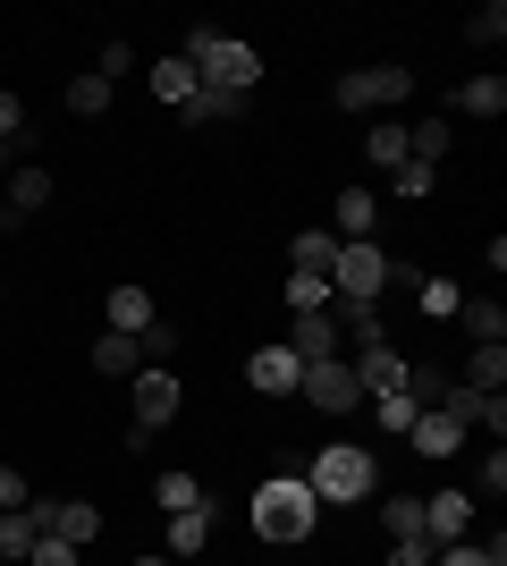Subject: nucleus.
I'll return each mask as SVG.
<instances>
[{
	"label": "nucleus",
	"mask_w": 507,
	"mask_h": 566,
	"mask_svg": "<svg viewBox=\"0 0 507 566\" xmlns=\"http://www.w3.org/2000/svg\"><path fill=\"white\" fill-rule=\"evenodd\" d=\"M102 313H110V331H119V338H145L152 331V296H145V287H110Z\"/></svg>",
	"instance_id": "dca6fc26"
},
{
	"label": "nucleus",
	"mask_w": 507,
	"mask_h": 566,
	"mask_svg": "<svg viewBox=\"0 0 507 566\" xmlns=\"http://www.w3.org/2000/svg\"><path fill=\"white\" fill-rule=\"evenodd\" d=\"M465 389H483V398L507 389V347H474V355H465Z\"/></svg>",
	"instance_id": "a878e982"
},
{
	"label": "nucleus",
	"mask_w": 507,
	"mask_h": 566,
	"mask_svg": "<svg viewBox=\"0 0 507 566\" xmlns=\"http://www.w3.org/2000/svg\"><path fill=\"white\" fill-rule=\"evenodd\" d=\"M25 566H85V549H76V542H51V533H43V542L25 549Z\"/></svg>",
	"instance_id": "58836bf2"
},
{
	"label": "nucleus",
	"mask_w": 507,
	"mask_h": 566,
	"mask_svg": "<svg viewBox=\"0 0 507 566\" xmlns=\"http://www.w3.org/2000/svg\"><path fill=\"white\" fill-rule=\"evenodd\" d=\"M110 102H119V85H102V76H76V85H68V111L76 118H102Z\"/></svg>",
	"instance_id": "2f4dec72"
},
{
	"label": "nucleus",
	"mask_w": 507,
	"mask_h": 566,
	"mask_svg": "<svg viewBox=\"0 0 507 566\" xmlns=\"http://www.w3.org/2000/svg\"><path fill=\"white\" fill-rule=\"evenodd\" d=\"M330 254H338L330 229H296V245H288V262H296V271H314V280H330Z\"/></svg>",
	"instance_id": "b1692460"
},
{
	"label": "nucleus",
	"mask_w": 507,
	"mask_h": 566,
	"mask_svg": "<svg viewBox=\"0 0 507 566\" xmlns=\"http://www.w3.org/2000/svg\"><path fill=\"white\" fill-rule=\"evenodd\" d=\"M414 305L432 313V322H457V305H465V287H457V280H414Z\"/></svg>",
	"instance_id": "c756f323"
},
{
	"label": "nucleus",
	"mask_w": 507,
	"mask_h": 566,
	"mask_svg": "<svg viewBox=\"0 0 507 566\" xmlns=\"http://www.w3.org/2000/svg\"><path fill=\"white\" fill-rule=\"evenodd\" d=\"M432 187H440V169H423V161H398V169H389V195H406V203H423Z\"/></svg>",
	"instance_id": "72a5a7b5"
},
{
	"label": "nucleus",
	"mask_w": 507,
	"mask_h": 566,
	"mask_svg": "<svg viewBox=\"0 0 507 566\" xmlns=\"http://www.w3.org/2000/svg\"><path fill=\"white\" fill-rule=\"evenodd\" d=\"M414 94V69H406V60H381V69H347V76H338V111H347V118H389V111H398V102H406Z\"/></svg>",
	"instance_id": "39448f33"
},
{
	"label": "nucleus",
	"mask_w": 507,
	"mask_h": 566,
	"mask_svg": "<svg viewBox=\"0 0 507 566\" xmlns=\"http://www.w3.org/2000/svg\"><path fill=\"white\" fill-rule=\"evenodd\" d=\"M288 313H330V280H314V271H288Z\"/></svg>",
	"instance_id": "473e14b6"
},
{
	"label": "nucleus",
	"mask_w": 507,
	"mask_h": 566,
	"mask_svg": "<svg viewBox=\"0 0 507 566\" xmlns=\"http://www.w3.org/2000/svg\"><path fill=\"white\" fill-rule=\"evenodd\" d=\"M389 280H398V262H389L372 237H338V254H330V296L338 305H381Z\"/></svg>",
	"instance_id": "20e7f679"
},
{
	"label": "nucleus",
	"mask_w": 507,
	"mask_h": 566,
	"mask_svg": "<svg viewBox=\"0 0 507 566\" xmlns=\"http://www.w3.org/2000/svg\"><path fill=\"white\" fill-rule=\"evenodd\" d=\"M423 542H432V549L474 542V491H432V499H423Z\"/></svg>",
	"instance_id": "6e6552de"
},
{
	"label": "nucleus",
	"mask_w": 507,
	"mask_h": 566,
	"mask_svg": "<svg viewBox=\"0 0 507 566\" xmlns=\"http://www.w3.org/2000/svg\"><path fill=\"white\" fill-rule=\"evenodd\" d=\"M414 415H423L414 398H372V423L381 431H414Z\"/></svg>",
	"instance_id": "e433bc0d"
},
{
	"label": "nucleus",
	"mask_w": 507,
	"mask_h": 566,
	"mask_svg": "<svg viewBox=\"0 0 507 566\" xmlns=\"http://www.w3.org/2000/svg\"><path fill=\"white\" fill-rule=\"evenodd\" d=\"M296 380H305V364H296L279 338L245 355V389H254V398H296Z\"/></svg>",
	"instance_id": "9d476101"
},
{
	"label": "nucleus",
	"mask_w": 507,
	"mask_h": 566,
	"mask_svg": "<svg viewBox=\"0 0 507 566\" xmlns=\"http://www.w3.org/2000/svg\"><path fill=\"white\" fill-rule=\"evenodd\" d=\"M194 94H203V85H194V69L178 60V51H169V60H152V102H161V111H187Z\"/></svg>",
	"instance_id": "f3484780"
},
{
	"label": "nucleus",
	"mask_w": 507,
	"mask_h": 566,
	"mask_svg": "<svg viewBox=\"0 0 507 566\" xmlns=\"http://www.w3.org/2000/svg\"><path fill=\"white\" fill-rule=\"evenodd\" d=\"M0 296H9V287H0Z\"/></svg>",
	"instance_id": "49530a36"
},
{
	"label": "nucleus",
	"mask_w": 507,
	"mask_h": 566,
	"mask_svg": "<svg viewBox=\"0 0 507 566\" xmlns=\"http://www.w3.org/2000/svg\"><path fill=\"white\" fill-rule=\"evenodd\" d=\"M0 507H25V473L18 465H0Z\"/></svg>",
	"instance_id": "37998d69"
},
{
	"label": "nucleus",
	"mask_w": 507,
	"mask_h": 566,
	"mask_svg": "<svg viewBox=\"0 0 507 566\" xmlns=\"http://www.w3.org/2000/svg\"><path fill=\"white\" fill-rule=\"evenodd\" d=\"M279 347H288L296 364H338V355H347L330 313H288V338H279Z\"/></svg>",
	"instance_id": "9b49d317"
},
{
	"label": "nucleus",
	"mask_w": 507,
	"mask_h": 566,
	"mask_svg": "<svg viewBox=\"0 0 507 566\" xmlns=\"http://www.w3.org/2000/svg\"><path fill=\"white\" fill-rule=\"evenodd\" d=\"M136 347H145V364H169V355H178V331H169V322H152Z\"/></svg>",
	"instance_id": "ea45409f"
},
{
	"label": "nucleus",
	"mask_w": 507,
	"mask_h": 566,
	"mask_svg": "<svg viewBox=\"0 0 507 566\" xmlns=\"http://www.w3.org/2000/svg\"><path fill=\"white\" fill-rule=\"evenodd\" d=\"M381 533L389 542H423V499H381Z\"/></svg>",
	"instance_id": "cd10ccee"
},
{
	"label": "nucleus",
	"mask_w": 507,
	"mask_h": 566,
	"mask_svg": "<svg viewBox=\"0 0 507 566\" xmlns=\"http://www.w3.org/2000/svg\"><path fill=\"white\" fill-rule=\"evenodd\" d=\"M0 187H9V220H25V212H43L51 195H60V178H51L43 161H18L9 178H0Z\"/></svg>",
	"instance_id": "ddd939ff"
},
{
	"label": "nucleus",
	"mask_w": 507,
	"mask_h": 566,
	"mask_svg": "<svg viewBox=\"0 0 507 566\" xmlns=\"http://www.w3.org/2000/svg\"><path fill=\"white\" fill-rule=\"evenodd\" d=\"M414 449L423 457H457L465 449V423H448V415H440V406H423V415H414V431H406Z\"/></svg>",
	"instance_id": "a211bd4d"
},
{
	"label": "nucleus",
	"mask_w": 507,
	"mask_h": 566,
	"mask_svg": "<svg viewBox=\"0 0 507 566\" xmlns=\"http://www.w3.org/2000/svg\"><path fill=\"white\" fill-rule=\"evenodd\" d=\"M465 43H507V0H483V9H474V18H465Z\"/></svg>",
	"instance_id": "7c9ffc66"
},
{
	"label": "nucleus",
	"mask_w": 507,
	"mask_h": 566,
	"mask_svg": "<svg viewBox=\"0 0 507 566\" xmlns=\"http://www.w3.org/2000/svg\"><path fill=\"white\" fill-rule=\"evenodd\" d=\"M102 85H127V76H136V43H127V34H110V43H102Z\"/></svg>",
	"instance_id": "f704fd0d"
},
{
	"label": "nucleus",
	"mask_w": 507,
	"mask_h": 566,
	"mask_svg": "<svg viewBox=\"0 0 507 566\" xmlns=\"http://www.w3.org/2000/svg\"><path fill=\"white\" fill-rule=\"evenodd\" d=\"M457 331L474 338V347H507V305H499V296H465V305H457Z\"/></svg>",
	"instance_id": "4468645a"
},
{
	"label": "nucleus",
	"mask_w": 507,
	"mask_h": 566,
	"mask_svg": "<svg viewBox=\"0 0 507 566\" xmlns=\"http://www.w3.org/2000/svg\"><path fill=\"white\" fill-rule=\"evenodd\" d=\"M440 389H448V373H440V364H406V398H414V406H440Z\"/></svg>",
	"instance_id": "c9c22d12"
},
{
	"label": "nucleus",
	"mask_w": 507,
	"mask_h": 566,
	"mask_svg": "<svg viewBox=\"0 0 507 566\" xmlns=\"http://www.w3.org/2000/svg\"><path fill=\"white\" fill-rule=\"evenodd\" d=\"M330 220H338L347 237H372V220H381V195H372V187H338Z\"/></svg>",
	"instance_id": "6ab92c4d"
},
{
	"label": "nucleus",
	"mask_w": 507,
	"mask_h": 566,
	"mask_svg": "<svg viewBox=\"0 0 507 566\" xmlns=\"http://www.w3.org/2000/svg\"><path fill=\"white\" fill-rule=\"evenodd\" d=\"M448 144H457V118H448V111H423V118L406 127V161L440 169V161H448Z\"/></svg>",
	"instance_id": "f8f14e48"
},
{
	"label": "nucleus",
	"mask_w": 507,
	"mask_h": 566,
	"mask_svg": "<svg viewBox=\"0 0 507 566\" xmlns=\"http://www.w3.org/2000/svg\"><path fill=\"white\" fill-rule=\"evenodd\" d=\"M296 398H305V406H321V415H356V406H363V389H356V364H347V355H338V364H305Z\"/></svg>",
	"instance_id": "423d86ee"
},
{
	"label": "nucleus",
	"mask_w": 507,
	"mask_h": 566,
	"mask_svg": "<svg viewBox=\"0 0 507 566\" xmlns=\"http://www.w3.org/2000/svg\"><path fill=\"white\" fill-rule=\"evenodd\" d=\"M194 69V85L203 94H254L263 85V51L237 43V34H220V25H187V51H178Z\"/></svg>",
	"instance_id": "f257e3e1"
},
{
	"label": "nucleus",
	"mask_w": 507,
	"mask_h": 566,
	"mask_svg": "<svg viewBox=\"0 0 507 566\" xmlns=\"http://www.w3.org/2000/svg\"><path fill=\"white\" fill-rule=\"evenodd\" d=\"M507 491V449L490 440V457H483V473H474V499H499Z\"/></svg>",
	"instance_id": "4c0bfd02"
},
{
	"label": "nucleus",
	"mask_w": 507,
	"mask_h": 566,
	"mask_svg": "<svg viewBox=\"0 0 507 566\" xmlns=\"http://www.w3.org/2000/svg\"><path fill=\"white\" fill-rule=\"evenodd\" d=\"M212 549V507H187V516H169V558H203Z\"/></svg>",
	"instance_id": "aec40b11"
},
{
	"label": "nucleus",
	"mask_w": 507,
	"mask_h": 566,
	"mask_svg": "<svg viewBox=\"0 0 507 566\" xmlns=\"http://www.w3.org/2000/svg\"><path fill=\"white\" fill-rule=\"evenodd\" d=\"M314 524H321V499L305 491V473H271L254 491V533L263 542H314Z\"/></svg>",
	"instance_id": "7ed1b4c3"
},
{
	"label": "nucleus",
	"mask_w": 507,
	"mask_h": 566,
	"mask_svg": "<svg viewBox=\"0 0 507 566\" xmlns=\"http://www.w3.org/2000/svg\"><path fill=\"white\" fill-rule=\"evenodd\" d=\"M381 566H432V542H389Z\"/></svg>",
	"instance_id": "79ce46f5"
},
{
	"label": "nucleus",
	"mask_w": 507,
	"mask_h": 566,
	"mask_svg": "<svg viewBox=\"0 0 507 566\" xmlns=\"http://www.w3.org/2000/svg\"><path fill=\"white\" fill-rule=\"evenodd\" d=\"M136 566H169V558H136Z\"/></svg>",
	"instance_id": "c03bdc74"
},
{
	"label": "nucleus",
	"mask_w": 507,
	"mask_h": 566,
	"mask_svg": "<svg viewBox=\"0 0 507 566\" xmlns=\"http://www.w3.org/2000/svg\"><path fill=\"white\" fill-rule=\"evenodd\" d=\"M363 161L398 169V161H406V127H398V118H372V136H363Z\"/></svg>",
	"instance_id": "bb28decb"
},
{
	"label": "nucleus",
	"mask_w": 507,
	"mask_h": 566,
	"mask_svg": "<svg viewBox=\"0 0 507 566\" xmlns=\"http://www.w3.org/2000/svg\"><path fill=\"white\" fill-rule=\"evenodd\" d=\"M305 491H314L321 507H356V499L381 491V465H372V449H363V440H330V449L305 465Z\"/></svg>",
	"instance_id": "f03ea898"
},
{
	"label": "nucleus",
	"mask_w": 507,
	"mask_h": 566,
	"mask_svg": "<svg viewBox=\"0 0 507 566\" xmlns=\"http://www.w3.org/2000/svg\"><path fill=\"white\" fill-rule=\"evenodd\" d=\"M152 507H161V516H187V507H203V482H194L187 465H169L161 482H152Z\"/></svg>",
	"instance_id": "412c9836"
},
{
	"label": "nucleus",
	"mask_w": 507,
	"mask_h": 566,
	"mask_svg": "<svg viewBox=\"0 0 507 566\" xmlns=\"http://www.w3.org/2000/svg\"><path fill=\"white\" fill-rule=\"evenodd\" d=\"M94 373H127V380H136V373H145V347H136V338H119V331H102V338H94Z\"/></svg>",
	"instance_id": "5701e85b"
},
{
	"label": "nucleus",
	"mask_w": 507,
	"mask_h": 566,
	"mask_svg": "<svg viewBox=\"0 0 507 566\" xmlns=\"http://www.w3.org/2000/svg\"><path fill=\"white\" fill-rule=\"evenodd\" d=\"M178 406H187L178 373H169V364H145V373H136V431H161V423H178Z\"/></svg>",
	"instance_id": "0eeeda50"
},
{
	"label": "nucleus",
	"mask_w": 507,
	"mask_h": 566,
	"mask_svg": "<svg viewBox=\"0 0 507 566\" xmlns=\"http://www.w3.org/2000/svg\"><path fill=\"white\" fill-rule=\"evenodd\" d=\"M432 566H507V533H490V542H448V549H432Z\"/></svg>",
	"instance_id": "393cba45"
},
{
	"label": "nucleus",
	"mask_w": 507,
	"mask_h": 566,
	"mask_svg": "<svg viewBox=\"0 0 507 566\" xmlns=\"http://www.w3.org/2000/svg\"><path fill=\"white\" fill-rule=\"evenodd\" d=\"M0 566H18V558H0Z\"/></svg>",
	"instance_id": "a18cd8bd"
},
{
	"label": "nucleus",
	"mask_w": 507,
	"mask_h": 566,
	"mask_svg": "<svg viewBox=\"0 0 507 566\" xmlns=\"http://www.w3.org/2000/svg\"><path fill=\"white\" fill-rule=\"evenodd\" d=\"M25 507H34V524H43L51 542H76V549H85L102 533V507H85V499H25Z\"/></svg>",
	"instance_id": "1a4fd4ad"
},
{
	"label": "nucleus",
	"mask_w": 507,
	"mask_h": 566,
	"mask_svg": "<svg viewBox=\"0 0 507 566\" xmlns=\"http://www.w3.org/2000/svg\"><path fill=\"white\" fill-rule=\"evenodd\" d=\"M245 102H254V94H194L178 118H187V127H212V118H245Z\"/></svg>",
	"instance_id": "c85d7f7f"
},
{
	"label": "nucleus",
	"mask_w": 507,
	"mask_h": 566,
	"mask_svg": "<svg viewBox=\"0 0 507 566\" xmlns=\"http://www.w3.org/2000/svg\"><path fill=\"white\" fill-rule=\"evenodd\" d=\"M43 542V524H34V507H0V558H18L25 566V549Z\"/></svg>",
	"instance_id": "4be33fe9"
},
{
	"label": "nucleus",
	"mask_w": 507,
	"mask_h": 566,
	"mask_svg": "<svg viewBox=\"0 0 507 566\" xmlns=\"http://www.w3.org/2000/svg\"><path fill=\"white\" fill-rule=\"evenodd\" d=\"M18 136H25V111H18V94H0V144L18 153Z\"/></svg>",
	"instance_id": "a19ab883"
},
{
	"label": "nucleus",
	"mask_w": 507,
	"mask_h": 566,
	"mask_svg": "<svg viewBox=\"0 0 507 566\" xmlns=\"http://www.w3.org/2000/svg\"><path fill=\"white\" fill-rule=\"evenodd\" d=\"M448 111H457V118H499L507 111V76L499 69H490V76H465L457 94H448Z\"/></svg>",
	"instance_id": "2eb2a0df"
}]
</instances>
